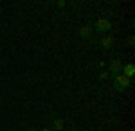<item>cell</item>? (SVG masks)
<instances>
[{
    "label": "cell",
    "instance_id": "cell-8",
    "mask_svg": "<svg viewBox=\"0 0 135 131\" xmlns=\"http://www.w3.org/2000/svg\"><path fill=\"white\" fill-rule=\"evenodd\" d=\"M108 77H110V74H108V72H101V74H99V79H101V81L108 79Z\"/></svg>",
    "mask_w": 135,
    "mask_h": 131
},
{
    "label": "cell",
    "instance_id": "cell-6",
    "mask_svg": "<svg viewBox=\"0 0 135 131\" xmlns=\"http://www.w3.org/2000/svg\"><path fill=\"white\" fill-rule=\"evenodd\" d=\"M101 45H103L104 49H112V45H114V38H112V36H104L103 40H101Z\"/></svg>",
    "mask_w": 135,
    "mask_h": 131
},
{
    "label": "cell",
    "instance_id": "cell-5",
    "mask_svg": "<svg viewBox=\"0 0 135 131\" xmlns=\"http://www.w3.org/2000/svg\"><path fill=\"white\" fill-rule=\"evenodd\" d=\"M79 36H81V38H85V40H88V38L92 36V27H88V25L81 27V29H79Z\"/></svg>",
    "mask_w": 135,
    "mask_h": 131
},
{
    "label": "cell",
    "instance_id": "cell-11",
    "mask_svg": "<svg viewBox=\"0 0 135 131\" xmlns=\"http://www.w3.org/2000/svg\"><path fill=\"white\" fill-rule=\"evenodd\" d=\"M31 131H34V129H31Z\"/></svg>",
    "mask_w": 135,
    "mask_h": 131
},
{
    "label": "cell",
    "instance_id": "cell-9",
    "mask_svg": "<svg viewBox=\"0 0 135 131\" xmlns=\"http://www.w3.org/2000/svg\"><path fill=\"white\" fill-rule=\"evenodd\" d=\"M128 45H130V47L135 45V36H130V38H128Z\"/></svg>",
    "mask_w": 135,
    "mask_h": 131
},
{
    "label": "cell",
    "instance_id": "cell-4",
    "mask_svg": "<svg viewBox=\"0 0 135 131\" xmlns=\"http://www.w3.org/2000/svg\"><path fill=\"white\" fill-rule=\"evenodd\" d=\"M124 77H128V79H132L135 75V65L133 63H128V65H123V72H121Z\"/></svg>",
    "mask_w": 135,
    "mask_h": 131
},
{
    "label": "cell",
    "instance_id": "cell-1",
    "mask_svg": "<svg viewBox=\"0 0 135 131\" xmlns=\"http://www.w3.org/2000/svg\"><path fill=\"white\" fill-rule=\"evenodd\" d=\"M128 86H130V79L128 77H124L123 74H119L117 77H114V88H115V92H126L128 90Z\"/></svg>",
    "mask_w": 135,
    "mask_h": 131
},
{
    "label": "cell",
    "instance_id": "cell-7",
    "mask_svg": "<svg viewBox=\"0 0 135 131\" xmlns=\"http://www.w3.org/2000/svg\"><path fill=\"white\" fill-rule=\"evenodd\" d=\"M52 126H54V128H56L58 131H63V120H61V119H54Z\"/></svg>",
    "mask_w": 135,
    "mask_h": 131
},
{
    "label": "cell",
    "instance_id": "cell-3",
    "mask_svg": "<svg viewBox=\"0 0 135 131\" xmlns=\"http://www.w3.org/2000/svg\"><path fill=\"white\" fill-rule=\"evenodd\" d=\"M108 68H110V75H112V77H117V75L123 72V63L119 59H112L110 65H108Z\"/></svg>",
    "mask_w": 135,
    "mask_h": 131
},
{
    "label": "cell",
    "instance_id": "cell-2",
    "mask_svg": "<svg viewBox=\"0 0 135 131\" xmlns=\"http://www.w3.org/2000/svg\"><path fill=\"white\" fill-rule=\"evenodd\" d=\"M112 29V23L110 20H106V18H99V20L95 22V32H99V34H104L106 31Z\"/></svg>",
    "mask_w": 135,
    "mask_h": 131
},
{
    "label": "cell",
    "instance_id": "cell-10",
    "mask_svg": "<svg viewBox=\"0 0 135 131\" xmlns=\"http://www.w3.org/2000/svg\"><path fill=\"white\" fill-rule=\"evenodd\" d=\"M42 131H51V129H42Z\"/></svg>",
    "mask_w": 135,
    "mask_h": 131
}]
</instances>
